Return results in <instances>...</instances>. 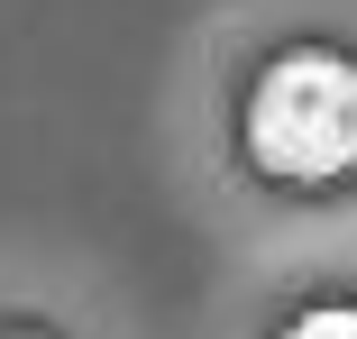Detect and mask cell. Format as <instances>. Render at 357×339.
Wrapping results in <instances>:
<instances>
[{
    "label": "cell",
    "mask_w": 357,
    "mask_h": 339,
    "mask_svg": "<svg viewBox=\"0 0 357 339\" xmlns=\"http://www.w3.org/2000/svg\"><path fill=\"white\" fill-rule=\"evenodd\" d=\"M248 147L266 174L321 183L357 156V74L339 55H284L266 64V83L248 101Z\"/></svg>",
    "instance_id": "obj_1"
},
{
    "label": "cell",
    "mask_w": 357,
    "mask_h": 339,
    "mask_svg": "<svg viewBox=\"0 0 357 339\" xmlns=\"http://www.w3.org/2000/svg\"><path fill=\"white\" fill-rule=\"evenodd\" d=\"M284 339H357V312H303Z\"/></svg>",
    "instance_id": "obj_2"
}]
</instances>
